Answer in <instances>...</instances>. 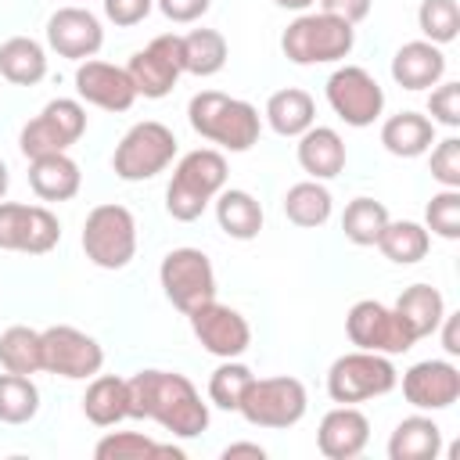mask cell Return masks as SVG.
I'll list each match as a JSON object with an SVG mask.
<instances>
[{
	"label": "cell",
	"instance_id": "7c38bea8",
	"mask_svg": "<svg viewBox=\"0 0 460 460\" xmlns=\"http://www.w3.org/2000/svg\"><path fill=\"white\" fill-rule=\"evenodd\" d=\"M345 334L356 349L381 352V356H402L417 345L410 327L392 305H381L374 298H359L345 316Z\"/></svg>",
	"mask_w": 460,
	"mask_h": 460
},
{
	"label": "cell",
	"instance_id": "681fc988",
	"mask_svg": "<svg viewBox=\"0 0 460 460\" xmlns=\"http://www.w3.org/2000/svg\"><path fill=\"white\" fill-rule=\"evenodd\" d=\"M7 187H11V169H7V162L0 158V201H4V194H7Z\"/></svg>",
	"mask_w": 460,
	"mask_h": 460
},
{
	"label": "cell",
	"instance_id": "4dcf8cb0",
	"mask_svg": "<svg viewBox=\"0 0 460 460\" xmlns=\"http://www.w3.org/2000/svg\"><path fill=\"white\" fill-rule=\"evenodd\" d=\"M331 190L323 187V180H302V183H291L288 194H284V216L302 226V230H316L331 219Z\"/></svg>",
	"mask_w": 460,
	"mask_h": 460
},
{
	"label": "cell",
	"instance_id": "cb8c5ba5",
	"mask_svg": "<svg viewBox=\"0 0 460 460\" xmlns=\"http://www.w3.org/2000/svg\"><path fill=\"white\" fill-rule=\"evenodd\" d=\"M381 144L395 158H420L435 144V122L420 111H399L381 122Z\"/></svg>",
	"mask_w": 460,
	"mask_h": 460
},
{
	"label": "cell",
	"instance_id": "f35d334b",
	"mask_svg": "<svg viewBox=\"0 0 460 460\" xmlns=\"http://www.w3.org/2000/svg\"><path fill=\"white\" fill-rule=\"evenodd\" d=\"M424 230L442 241L460 237V190L442 187L438 194H431V201L424 205Z\"/></svg>",
	"mask_w": 460,
	"mask_h": 460
},
{
	"label": "cell",
	"instance_id": "ee69618b",
	"mask_svg": "<svg viewBox=\"0 0 460 460\" xmlns=\"http://www.w3.org/2000/svg\"><path fill=\"white\" fill-rule=\"evenodd\" d=\"M155 7H158L169 22H176V25H190V22H198V18L212 7V0H155Z\"/></svg>",
	"mask_w": 460,
	"mask_h": 460
},
{
	"label": "cell",
	"instance_id": "2e32d148",
	"mask_svg": "<svg viewBox=\"0 0 460 460\" xmlns=\"http://www.w3.org/2000/svg\"><path fill=\"white\" fill-rule=\"evenodd\" d=\"M187 316H190V331H194V338L201 341L205 352H212V356H219V359H237V356L248 352V345H252V327H248V320H244L234 305L212 298V302L198 305V309L187 313Z\"/></svg>",
	"mask_w": 460,
	"mask_h": 460
},
{
	"label": "cell",
	"instance_id": "5bb4252c",
	"mask_svg": "<svg viewBox=\"0 0 460 460\" xmlns=\"http://www.w3.org/2000/svg\"><path fill=\"white\" fill-rule=\"evenodd\" d=\"M61 241V223L47 205L0 201V248L22 255H47Z\"/></svg>",
	"mask_w": 460,
	"mask_h": 460
},
{
	"label": "cell",
	"instance_id": "8d00e7d4",
	"mask_svg": "<svg viewBox=\"0 0 460 460\" xmlns=\"http://www.w3.org/2000/svg\"><path fill=\"white\" fill-rule=\"evenodd\" d=\"M417 29L435 47L453 43L460 36V4L456 0H420V7H417Z\"/></svg>",
	"mask_w": 460,
	"mask_h": 460
},
{
	"label": "cell",
	"instance_id": "ffe728a7",
	"mask_svg": "<svg viewBox=\"0 0 460 460\" xmlns=\"http://www.w3.org/2000/svg\"><path fill=\"white\" fill-rule=\"evenodd\" d=\"M370 442V420L356 406H334L316 428V446L327 460H356Z\"/></svg>",
	"mask_w": 460,
	"mask_h": 460
},
{
	"label": "cell",
	"instance_id": "f546056e",
	"mask_svg": "<svg viewBox=\"0 0 460 460\" xmlns=\"http://www.w3.org/2000/svg\"><path fill=\"white\" fill-rule=\"evenodd\" d=\"M47 75V50L32 36H11L0 43V79L14 86H36Z\"/></svg>",
	"mask_w": 460,
	"mask_h": 460
},
{
	"label": "cell",
	"instance_id": "8992f818",
	"mask_svg": "<svg viewBox=\"0 0 460 460\" xmlns=\"http://www.w3.org/2000/svg\"><path fill=\"white\" fill-rule=\"evenodd\" d=\"M86 259L97 270H126L137 255V219L126 205H97L86 212L83 237H79Z\"/></svg>",
	"mask_w": 460,
	"mask_h": 460
},
{
	"label": "cell",
	"instance_id": "60d3db41",
	"mask_svg": "<svg viewBox=\"0 0 460 460\" xmlns=\"http://www.w3.org/2000/svg\"><path fill=\"white\" fill-rule=\"evenodd\" d=\"M428 119L446 129L460 126V83H435L428 93Z\"/></svg>",
	"mask_w": 460,
	"mask_h": 460
},
{
	"label": "cell",
	"instance_id": "d6986e66",
	"mask_svg": "<svg viewBox=\"0 0 460 460\" xmlns=\"http://www.w3.org/2000/svg\"><path fill=\"white\" fill-rule=\"evenodd\" d=\"M75 93H79V101H86L93 108H104V111H129L133 101H137L129 72L119 68V65H108V61H97V58L79 61Z\"/></svg>",
	"mask_w": 460,
	"mask_h": 460
},
{
	"label": "cell",
	"instance_id": "30bf717a",
	"mask_svg": "<svg viewBox=\"0 0 460 460\" xmlns=\"http://www.w3.org/2000/svg\"><path fill=\"white\" fill-rule=\"evenodd\" d=\"M158 284L183 316L216 298V270L201 248H172L158 266Z\"/></svg>",
	"mask_w": 460,
	"mask_h": 460
},
{
	"label": "cell",
	"instance_id": "ab89813d",
	"mask_svg": "<svg viewBox=\"0 0 460 460\" xmlns=\"http://www.w3.org/2000/svg\"><path fill=\"white\" fill-rule=\"evenodd\" d=\"M97 460H140V456H162V442L140 435V431H108L93 446Z\"/></svg>",
	"mask_w": 460,
	"mask_h": 460
},
{
	"label": "cell",
	"instance_id": "1f68e13d",
	"mask_svg": "<svg viewBox=\"0 0 460 460\" xmlns=\"http://www.w3.org/2000/svg\"><path fill=\"white\" fill-rule=\"evenodd\" d=\"M377 248L388 262L395 266H413L428 255L431 248V234L424 230V223H413V219H388L381 237H377Z\"/></svg>",
	"mask_w": 460,
	"mask_h": 460
},
{
	"label": "cell",
	"instance_id": "d4e9b609",
	"mask_svg": "<svg viewBox=\"0 0 460 460\" xmlns=\"http://www.w3.org/2000/svg\"><path fill=\"white\" fill-rule=\"evenodd\" d=\"M216 223L234 241H255L262 230V205L255 194L241 187H223L216 198Z\"/></svg>",
	"mask_w": 460,
	"mask_h": 460
},
{
	"label": "cell",
	"instance_id": "7dc6e473",
	"mask_svg": "<svg viewBox=\"0 0 460 460\" xmlns=\"http://www.w3.org/2000/svg\"><path fill=\"white\" fill-rule=\"evenodd\" d=\"M234 456H255V460H266V449L259 442H230L223 449V460H234Z\"/></svg>",
	"mask_w": 460,
	"mask_h": 460
},
{
	"label": "cell",
	"instance_id": "4fadbf2b",
	"mask_svg": "<svg viewBox=\"0 0 460 460\" xmlns=\"http://www.w3.org/2000/svg\"><path fill=\"white\" fill-rule=\"evenodd\" d=\"M40 352H43V370L68 377V381H86V377L101 374V367H104L101 341L68 323H54V327L40 331Z\"/></svg>",
	"mask_w": 460,
	"mask_h": 460
},
{
	"label": "cell",
	"instance_id": "8fae6325",
	"mask_svg": "<svg viewBox=\"0 0 460 460\" xmlns=\"http://www.w3.org/2000/svg\"><path fill=\"white\" fill-rule=\"evenodd\" d=\"M323 93H327V104L334 108V115L352 129L374 126L381 119V111H385V90L363 65L334 68L327 75Z\"/></svg>",
	"mask_w": 460,
	"mask_h": 460
},
{
	"label": "cell",
	"instance_id": "9c48e42d",
	"mask_svg": "<svg viewBox=\"0 0 460 460\" xmlns=\"http://www.w3.org/2000/svg\"><path fill=\"white\" fill-rule=\"evenodd\" d=\"M83 133H86V108L75 97H54L43 104L36 119L22 126L18 147L25 158L58 155V151H68Z\"/></svg>",
	"mask_w": 460,
	"mask_h": 460
},
{
	"label": "cell",
	"instance_id": "9a60e30c",
	"mask_svg": "<svg viewBox=\"0 0 460 460\" xmlns=\"http://www.w3.org/2000/svg\"><path fill=\"white\" fill-rule=\"evenodd\" d=\"M137 97L147 101H162L165 93H172L176 79L183 75V50H180V36L176 32H162L155 36L147 47H140L129 65H126Z\"/></svg>",
	"mask_w": 460,
	"mask_h": 460
},
{
	"label": "cell",
	"instance_id": "7402d4cb",
	"mask_svg": "<svg viewBox=\"0 0 460 460\" xmlns=\"http://www.w3.org/2000/svg\"><path fill=\"white\" fill-rule=\"evenodd\" d=\"M29 187L40 201H72L83 187L79 165L68 158V151L29 158Z\"/></svg>",
	"mask_w": 460,
	"mask_h": 460
},
{
	"label": "cell",
	"instance_id": "277c9868",
	"mask_svg": "<svg viewBox=\"0 0 460 460\" xmlns=\"http://www.w3.org/2000/svg\"><path fill=\"white\" fill-rule=\"evenodd\" d=\"M352 47H356V25L323 11H302L280 36V50L291 65H331L349 58Z\"/></svg>",
	"mask_w": 460,
	"mask_h": 460
},
{
	"label": "cell",
	"instance_id": "52a82bcc",
	"mask_svg": "<svg viewBox=\"0 0 460 460\" xmlns=\"http://www.w3.org/2000/svg\"><path fill=\"white\" fill-rule=\"evenodd\" d=\"M395 385H399V370H395L392 356L367 352V349L338 356L327 370V395L341 406H356V402L388 395Z\"/></svg>",
	"mask_w": 460,
	"mask_h": 460
},
{
	"label": "cell",
	"instance_id": "484cf974",
	"mask_svg": "<svg viewBox=\"0 0 460 460\" xmlns=\"http://www.w3.org/2000/svg\"><path fill=\"white\" fill-rule=\"evenodd\" d=\"M83 413L97 428H115L129 417V385L115 374H93L83 395Z\"/></svg>",
	"mask_w": 460,
	"mask_h": 460
},
{
	"label": "cell",
	"instance_id": "d590c367",
	"mask_svg": "<svg viewBox=\"0 0 460 460\" xmlns=\"http://www.w3.org/2000/svg\"><path fill=\"white\" fill-rule=\"evenodd\" d=\"M388 219L392 216H388V208L381 201H374V198H352L345 205V212H341V234L352 244L370 248V244H377V237H381V230H385Z\"/></svg>",
	"mask_w": 460,
	"mask_h": 460
},
{
	"label": "cell",
	"instance_id": "5b68a950",
	"mask_svg": "<svg viewBox=\"0 0 460 460\" xmlns=\"http://www.w3.org/2000/svg\"><path fill=\"white\" fill-rule=\"evenodd\" d=\"M172 158H176V133L158 119H144L129 126L126 137L115 144L111 169L119 180L140 183V180H155L158 172H165Z\"/></svg>",
	"mask_w": 460,
	"mask_h": 460
},
{
	"label": "cell",
	"instance_id": "44dd1931",
	"mask_svg": "<svg viewBox=\"0 0 460 460\" xmlns=\"http://www.w3.org/2000/svg\"><path fill=\"white\" fill-rule=\"evenodd\" d=\"M446 75V54L442 47L428 40H410L392 58V79L402 90H431Z\"/></svg>",
	"mask_w": 460,
	"mask_h": 460
},
{
	"label": "cell",
	"instance_id": "74e56055",
	"mask_svg": "<svg viewBox=\"0 0 460 460\" xmlns=\"http://www.w3.org/2000/svg\"><path fill=\"white\" fill-rule=\"evenodd\" d=\"M252 377H255V374H252L241 359H223V363L212 370V377H208V402L219 406V410L237 413L241 395H244V388L252 385Z\"/></svg>",
	"mask_w": 460,
	"mask_h": 460
},
{
	"label": "cell",
	"instance_id": "6da1fadb",
	"mask_svg": "<svg viewBox=\"0 0 460 460\" xmlns=\"http://www.w3.org/2000/svg\"><path fill=\"white\" fill-rule=\"evenodd\" d=\"M129 385V417L162 424L172 438H198L208 428V402L187 374L176 370H137Z\"/></svg>",
	"mask_w": 460,
	"mask_h": 460
},
{
	"label": "cell",
	"instance_id": "f1b7e54d",
	"mask_svg": "<svg viewBox=\"0 0 460 460\" xmlns=\"http://www.w3.org/2000/svg\"><path fill=\"white\" fill-rule=\"evenodd\" d=\"M392 309L402 316V323L410 327V334L420 341V338H431V334L438 331V323H442V316H446V298H442L438 288H431V284H410V288L395 298Z\"/></svg>",
	"mask_w": 460,
	"mask_h": 460
},
{
	"label": "cell",
	"instance_id": "b9f144b4",
	"mask_svg": "<svg viewBox=\"0 0 460 460\" xmlns=\"http://www.w3.org/2000/svg\"><path fill=\"white\" fill-rule=\"evenodd\" d=\"M431 176L442 187L460 190V140L456 137L435 140V147H431Z\"/></svg>",
	"mask_w": 460,
	"mask_h": 460
},
{
	"label": "cell",
	"instance_id": "603a6c76",
	"mask_svg": "<svg viewBox=\"0 0 460 460\" xmlns=\"http://www.w3.org/2000/svg\"><path fill=\"white\" fill-rule=\"evenodd\" d=\"M298 140V165L309 172V180H334L345 169V140L331 126H309Z\"/></svg>",
	"mask_w": 460,
	"mask_h": 460
},
{
	"label": "cell",
	"instance_id": "e0dca14e",
	"mask_svg": "<svg viewBox=\"0 0 460 460\" xmlns=\"http://www.w3.org/2000/svg\"><path fill=\"white\" fill-rule=\"evenodd\" d=\"M402 399L420 413L449 410L460 399V367L449 359H420L402 374Z\"/></svg>",
	"mask_w": 460,
	"mask_h": 460
},
{
	"label": "cell",
	"instance_id": "f6af8a7d",
	"mask_svg": "<svg viewBox=\"0 0 460 460\" xmlns=\"http://www.w3.org/2000/svg\"><path fill=\"white\" fill-rule=\"evenodd\" d=\"M370 4L374 0H320V11L323 14H334L349 25H359L367 14H370Z\"/></svg>",
	"mask_w": 460,
	"mask_h": 460
},
{
	"label": "cell",
	"instance_id": "e575fe53",
	"mask_svg": "<svg viewBox=\"0 0 460 460\" xmlns=\"http://www.w3.org/2000/svg\"><path fill=\"white\" fill-rule=\"evenodd\" d=\"M40 413V388L29 374H0V420L4 424H29Z\"/></svg>",
	"mask_w": 460,
	"mask_h": 460
},
{
	"label": "cell",
	"instance_id": "d6a6232c",
	"mask_svg": "<svg viewBox=\"0 0 460 460\" xmlns=\"http://www.w3.org/2000/svg\"><path fill=\"white\" fill-rule=\"evenodd\" d=\"M180 50H183V72H190L198 79L223 72V65L230 58V47H226L223 32H216V29H190L187 36H180Z\"/></svg>",
	"mask_w": 460,
	"mask_h": 460
},
{
	"label": "cell",
	"instance_id": "7bdbcfd3",
	"mask_svg": "<svg viewBox=\"0 0 460 460\" xmlns=\"http://www.w3.org/2000/svg\"><path fill=\"white\" fill-rule=\"evenodd\" d=\"M151 11H155V0H104V18L119 29L140 25Z\"/></svg>",
	"mask_w": 460,
	"mask_h": 460
},
{
	"label": "cell",
	"instance_id": "3957f363",
	"mask_svg": "<svg viewBox=\"0 0 460 460\" xmlns=\"http://www.w3.org/2000/svg\"><path fill=\"white\" fill-rule=\"evenodd\" d=\"M226 176L230 172H226L223 151H216V147L187 151L176 162L172 180L165 187V212L176 223H194L212 205V198L226 187Z\"/></svg>",
	"mask_w": 460,
	"mask_h": 460
},
{
	"label": "cell",
	"instance_id": "4316f807",
	"mask_svg": "<svg viewBox=\"0 0 460 460\" xmlns=\"http://www.w3.org/2000/svg\"><path fill=\"white\" fill-rule=\"evenodd\" d=\"M442 453V428L424 417H402L388 435V460H435Z\"/></svg>",
	"mask_w": 460,
	"mask_h": 460
},
{
	"label": "cell",
	"instance_id": "83f0119b",
	"mask_svg": "<svg viewBox=\"0 0 460 460\" xmlns=\"http://www.w3.org/2000/svg\"><path fill=\"white\" fill-rule=\"evenodd\" d=\"M262 115H266V122H270V129L277 137H291L295 140L316 122V101L298 86H284V90L270 93Z\"/></svg>",
	"mask_w": 460,
	"mask_h": 460
},
{
	"label": "cell",
	"instance_id": "836d02e7",
	"mask_svg": "<svg viewBox=\"0 0 460 460\" xmlns=\"http://www.w3.org/2000/svg\"><path fill=\"white\" fill-rule=\"evenodd\" d=\"M0 367L11 374H40L43 370V352H40V331L14 323L0 334Z\"/></svg>",
	"mask_w": 460,
	"mask_h": 460
},
{
	"label": "cell",
	"instance_id": "c3c4849f",
	"mask_svg": "<svg viewBox=\"0 0 460 460\" xmlns=\"http://www.w3.org/2000/svg\"><path fill=\"white\" fill-rule=\"evenodd\" d=\"M277 7H284V11H309L316 0H273Z\"/></svg>",
	"mask_w": 460,
	"mask_h": 460
},
{
	"label": "cell",
	"instance_id": "ba28073f",
	"mask_svg": "<svg viewBox=\"0 0 460 460\" xmlns=\"http://www.w3.org/2000/svg\"><path fill=\"white\" fill-rule=\"evenodd\" d=\"M309 410V395L305 385L298 377L277 374V377H252V385L241 395L237 413L255 424V428H270V431H284L295 428Z\"/></svg>",
	"mask_w": 460,
	"mask_h": 460
},
{
	"label": "cell",
	"instance_id": "7a4b0ae2",
	"mask_svg": "<svg viewBox=\"0 0 460 460\" xmlns=\"http://www.w3.org/2000/svg\"><path fill=\"white\" fill-rule=\"evenodd\" d=\"M187 122L201 140L219 144L223 151H234V155L252 151L259 144V133H262L259 108L241 101V97L219 93V90L194 93L187 104Z\"/></svg>",
	"mask_w": 460,
	"mask_h": 460
},
{
	"label": "cell",
	"instance_id": "ac0fdd59",
	"mask_svg": "<svg viewBox=\"0 0 460 460\" xmlns=\"http://www.w3.org/2000/svg\"><path fill=\"white\" fill-rule=\"evenodd\" d=\"M47 47L58 54V58H68V61H86L93 58L101 47H104V29H101V18L79 4L72 7H58L50 18H47Z\"/></svg>",
	"mask_w": 460,
	"mask_h": 460
},
{
	"label": "cell",
	"instance_id": "bcb514c9",
	"mask_svg": "<svg viewBox=\"0 0 460 460\" xmlns=\"http://www.w3.org/2000/svg\"><path fill=\"white\" fill-rule=\"evenodd\" d=\"M438 331H442V349H446L449 356H456V352H460V334H456V313H446V316H442V323H438Z\"/></svg>",
	"mask_w": 460,
	"mask_h": 460
}]
</instances>
